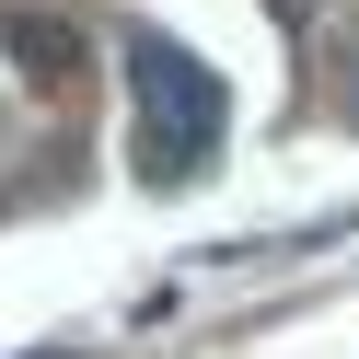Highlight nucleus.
<instances>
[{"label":"nucleus","mask_w":359,"mask_h":359,"mask_svg":"<svg viewBox=\"0 0 359 359\" xmlns=\"http://www.w3.org/2000/svg\"><path fill=\"white\" fill-rule=\"evenodd\" d=\"M128 93H140V174H209L220 128H232V104H220V70L197 47H174V35H128Z\"/></svg>","instance_id":"f257e3e1"},{"label":"nucleus","mask_w":359,"mask_h":359,"mask_svg":"<svg viewBox=\"0 0 359 359\" xmlns=\"http://www.w3.org/2000/svg\"><path fill=\"white\" fill-rule=\"evenodd\" d=\"M348 116H359V35H348Z\"/></svg>","instance_id":"7ed1b4c3"},{"label":"nucleus","mask_w":359,"mask_h":359,"mask_svg":"<svg viewBox=\"0 0 359 359\" xmlns=\"http://www.w3.org/2000/svg\"><path fill=\"white\" fill-rule=\"evenodd\" d=\"M35 359H70V348H35Z\"/></svg>","instance_id":"39448f33"},{"label":"nucleus","mask_w":359,"mask_h":359,"mask_svg":"<svg viewBox=\"0 0 359 359\" xmlns=\"http://www.w3.org/2000/svg\"><path fill=\"white\" fill-rule=\"evenodd\" d=\"M266 12H278V24H302V12H313V0H266Z\"/></svg>","instance_id":"20e7f679"},{"label":"nucleus","mask_w":359,"mask_h":359,"mask_svg":"<svg viewBox=\"0 0 359 359\" xmlns=\"http://www.w3.org/2000/svg\"><path fill=\"white\" fill-rule=\"evenodd\" d=\"M0 47L24 58L35 93H70V81H81V35L58 24V12H0Z\"/></svg>","instance_id":"f03ea898"}]
</instances>
